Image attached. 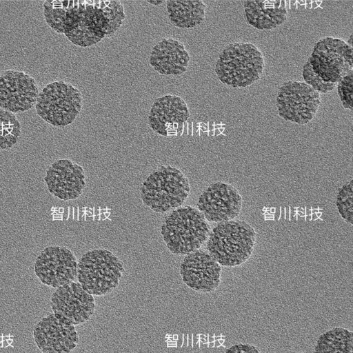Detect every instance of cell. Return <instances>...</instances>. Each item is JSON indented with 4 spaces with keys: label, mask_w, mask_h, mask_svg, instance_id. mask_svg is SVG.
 I'll return each mask as SVG.
<instances>
[{
    "label": "cell",
    "mask_w": 353,
    "mask_h": 353,
    "mask_svg": "<svg viewBox=\"0 0 353 353\" xmlns=\"http://www.w3.org/2000/svg\"><path fill=\"white\" fill-rule=\"evenodd\" d=\"M125 18L119 1H61L58 33L86 48L114 35Z\"/></svg>",
    "instance_id": "obj_1"
},
{
    "label": "cell",
    "mask_w": 353,
    "mask_h": 353,
    "mask_svg": "<svg viewBox=\"0 0 353 353\" xmlns=\"http://www.w3.org/2000/svg\"><path fill=\"white\" fill-rule=\"evenodd\" d=\"M265 68L262 52L250 42L225 46L215 63L219 80L233 88H244L259 80Z\"/></svg>",
    "instance_id": "obj_2"
},
{
    "label": "cell",
    "mask_w": 353,
    "mask_h": 353,
    "mask_svg": "<svg viewBox=\"0 0 353 353\" xmlns=\"http://www.w3.org/2000/svg\"><path fill=\"white\" fill-rule=\"evenodd\" d=\"M256 232L248 223L230 220L218 223L209 234L208 252L221 265L236 267L251 256Z\"/></svg>",
    "instance_id": "obj_3"
},
{
    "label": "cell",
    "mask_w": 353,
    "mask_h": 353,
    "mask_svg": "<svg viewBox=\"0 0 353 353\" xmlns=\"http://www.w3.org/2000/svg\"><path fill=\"white\" fill-rule=\"evenodd\" d=\"M161 233L172 253L187 255L200 249L208 240L210 226L197 208L186 205L176 208L165 217Z\"/></svg>",
    "instance_id": "obj_4"
},
{
    "label": "cell",
    "mask_w": 353,
    "mask_h": 353,
    "mask_svg": "<svg viewBox=\"0 0 353 353\" xmlns=\"http://www.w3.org/2000/svg\"><path fill=\"white\" fill-rule=\"evenodd\" d=\"M140 190L141 199L146 206L164 213L184 203L190 186L188 179L179 168L161 165L146 178Z\"/></svg>",
    "instance_id": "obj_5"
},
{
    "label": "cell",
    "mask_w": 353,
    "mask_h": 353,
    "mask_svg": "<svg viewBox=\"0 0 353 353\" xmlns=\"http://www.w3.org/2000/svg\"><path fill=\"white\" fill-rule=\"evenodd\" d=\"M83 105L81 92L72 83L59 80L42 88L34 107L37 114L47 123L64 128L75 121Z\"/></svg>",
    "instance_id": "obj_6"
},
{
    "label": "cell",
    "mask_w": 353,
    "mask_h": 353,
    "mask_svg": "<svg viewBox=\"0 0 353 353\" xmlns=\"http://www.w3.org/2000/svg\"><path fill=\"white\" fill-rule=\"evenodd\" d=\"M122 261L105 249L88 251L78 262L77 279L82 288L94 296L111 292L124 272Z\"/></svg>",
    "instance_id": "obj_7"
},
{
    "label": "cell",
    "mask_w": 353,
    "mask_h": 353,
    "mask_svg": "<svg viewBox=\"0 0 353 353\" xmlns=\"http://www.w3.org/2000/svg\"><path fill=\"white\" fill-rule=\"evenodd\" d=\"M312 70L327 83H337L353 71V48L340 38L319 40L307 59Z\"/></svg>",
    "instance_id": "obj_8"
},
{
    "label": "cell",
    "mask_w": 353,
    "mask_h": 353,
    "mask_svg": "<svg viewBox=\"0 0 353 353\" xmlns=\"http://www.w3.org/2000/svg\"><path fill=\"white\" fill-rule=\"evenodd\" d=\"M321 104L320 93L307 83L289 80L279 88L276 105L280 117L286 121L304 125L311 121Z\"/></svg>",
    "instance_id": "obj_9"
},
{
    "label": "cell",
    "mask_w": 353,
    "mask_h": 353,
    "mask_svg": "<svg viewBox=\"0 0 353 353\" xmlns=\"http://www.w3.org/2000/svg\"><path fill=\"white\" fill-rule=\"evenodd\" d=\"M78 261L68 248L50 245L43 249L34 263V272L44 285L58 288L77 277Z\"/></svg>",
    "instance_id": "obj_10"
},
{
    "label": "cell",
    "mask_w": 353,
    "mask_h": 353,
    "mask_svg": "<svg viewBox=\"0 0 353 353\" xmlns=\"http://www.w3.org/2000/svg\"><path fill=\"white\" fill-rule=\"evenodd\" d=\"M50 307L55 316L74 326L90 320L95 303L93 295L73 281L57 288L52 294Z\"/></svg>",
    "instance_id": "obj_11"
},
{
    "label": "cell",
    "mask_w": 353,
    "mask_h": 353,
    "mask_svg": "<svg viewBox=\"0 0 353 353\" xmlns=\"http://www.w3.org/2000/svg\"><path fill=\"white\" fill-rule=\"evenodd\" d=\"M37 81L30 74L8 69L0 74V108L13 114L30 110L39 95Z\"/></svg>",
    "instance_id": "obj_12"
},
{
    "label": "cell",
    "mask_w": 353,
    "mask_h": 353,
    "mask_svg": "<svg viewBox=\"0 0 353 353\" xmlns=\"http://www.w3.org/2000/svg\"><path fill=\"white\" fill-rule=\"evenodd\" d=\"M243 198L230 183H213L200 195L197 209L206 221L221 223L234 219L242 209Z\"/></svg>",
    "instance_id": "obj_13"
},
{
    "label": "cell",
    "mask_w": 353,
    "mask_h": 353,
    "mask_svg": "<svg viewBox=\"0 0 353 353\" xmlns=\"http://www.w3.org/2000/svg\"><path fill=\"white\" fill-rule=\"evenodd\" d=\"M190 112L185 100L177 94H167L158 97L151 105L148 121L157 134L165 137L181 136Z\"/></svg>",
    "instance_id": "obj_14"
},
{
    "label": "cell",
    "mask_w": 353,
    "mask_h": 353,
    "mask_svg": "<svg viewBox=\"0 0 353 353\" xmlns=\"http://www.w3.org/2000/svg\"><path fill=\"white\" fill-rule=\"evenodd\" d=\"M183 283L194 291L210 293L221 283V266L206 251L199 249L183 258L180 265Z\"/></svg>",
    "instance_id": "obj_15"
},
{
    "label": "cell",
    "mask_w": 353,
    "mask_h": 353,
    "mask_svg": "<svg viewBox=\"0 0 353 353\" xmlns=\"http://www.w3.org/2000/svg\"><path fill=\"white\" fill-rule=\"evenodd\" d=\"M48 192L62 201L79 197L85 187V174L82 166L68 159L53 162L43 178Z\"/></svg>",
    "instance_id": "obj_16"
},
{
    "label": "cell",
    "mask_w": 353,
    "mask_h": 353,
    "mask_svg": "<svg viewBox=\"0 0 353 353\" xmlns=\"http://www.w3.org/2000/svg\"><path fill=\"white\" fill-rule=\"evenodd\" d=\"M33 337L42 353H70L79 343L74 325L50 314L35 325Z\"/></svg>",
    "instance_id": "obj_17"
},
{
    "label": "cell",
    "mask_w": 353,
    "mask_h": 353,
    "mask_svg": "<svg viewBox=\"0 0 353 353\" xmlns=\"http://www.w3.org/2000/svg\"><path fill=\"white\" fill-rule=\"evenodd\" d=\"M190 55L185 45L173 37H164L151 49L149 63L159 74L178 77L185 73Z\"/></svg>",
    "instance_id": "obj_18"
},
{
    "label": "cell",
    "mask_w": 353,
    "mask_h": 353,
    "mask_svg": "<svg viewBox=\"0 0 353 353\" xmlns=\"http://www.w3.org/2000/svg\"><path fill=\"white\" fill-rule=\"evenodd\" d=\"M274 1H245L243 2L246 22L260 30L277 28L287 20L285 1L275 8Z\"/></svg>",
    "instance_id": "obj_19"
},
{
    "label": "cell",
    "mask_w": 353,
    "mask_h": 353,
    "mask_svg": "<svg viewBox=\"0 0 353 353\" xmlns=\"http://www.w3.org/2000/svg\"><path fill=\"white\" fill-rule=\"evenodd\" d=\"M207 5L203 1L168 0V18L171 24L182 29H191L205 20Z\"/></svg>",
    "instance_id": "obj_20"
},
{
    "label": "cell",
    "mask_w": 353,
    "mask_h": 353,
    "mask_svg": "<svg viewBox=\"0 0 353 353\" xmlns=\"http://www.w3.org/2000/svg\"><path fill=\"white\" fill-rule=\"evenodd\" d=\"M314 353H353V334L345 328L334 327L318 339Z\"/></svg>",
    "instance_id": "obj_21"
},
{
    "label": "cell",
    "mask_w": 353,
    "mask_h": 353,
    "mask_svg": "<svg viewBox=\"0 0 353 353\" xmlns=\"http://www.w3.org/2000/svg\"><path fill=\"white\" fill-rule=\"evenodd\" d=\"M21 132V125L15 114L0 108V150L13 148Z\"/></svg>",
    "instance_id": "obj_22"
},
{
    "label": "cell",
    "mask_w": 353,
    "mask_h": 353,
    "mask_svg": "<svg viewBox=\"0 0 353 353\" xmlns=\"http://www.w3.org/2000/svg\"><path fill=\"white\" fill-rule=\"evenodd\" d=\"M336 205L337 210L347 223L352 225L353 221V181L342 185L336 192Z\"/></svg>",
    "instance_id": "obj_23"
},
{
    "label": "cell",
    "mask_w": 353,
    "mask_h": 353,
    "mask_svg": "<svg viewBox=\"0 0 353 353\" xmlns=\"http://www.w3.org/2000/svg\"><path fill=\"white\" fill-rule=\"evenodd\" d=\"M302 76L304 82L319 93L326 94L332 91L336 84L324 81L312 70L309 62L307 61L303 68Z\"/></svg>",
    "instance_id": "obj_24"
},
{
    "label": "cell",
    "mask_w": 353,
    "mask_h": 353,
    "mask_svg": "<svg viewBox=\"0 0 353 353\" xmlns=\"http://www.w3.org/2000/svg\"><path fill=\"white\" fill-rule=\"evenodd\" d=\"M337 93L345 109H353V71L345 74L336 84Z\"/></svg>",
    "instance_id": "obj_25"
},
{
    "label": "cell",
    "mask_w": 353,
    "mask_h": 353,
    "mask_svg": "<svg viewBox=\"0 0 353 353\" xmlns=\"http://www.w3.org/2000/svg\"><path fill=\"white\" fill-rule=\"evenodd\" d=\"M225 353H261L256 346L248 343H238L228 348Z\"/></svg>",
    "instance_id": "obj_26"
},
{
    "label": "cell",
    "mask_w": 353,
    "mask_h": 353,
    "mask_svg": "<svg viewBox=\"0 0 353 353\" xmlns=\"http://www.w3.org/2000/svg\"><path fill=\"white\" fill-rule=\"evenodd\" d=\"M199 130H201L203 132H208V123H205L203 122H199Z\"/></svg>",
    "instance_id": "obj_27"
},
{
    "label": "cell",
    "mask_w": 353,
    "mask_h": 353,
    "mask_svg": "<svg viewBox=\"0 0 353 353\" xmlns=\"http://www.w3.org/2000/svg\"><path fill=\"white\" fill-rule=\"evenodd\" d=\"M187 134L190 136L193 135V122H188Z\"/></svg>",
    "instance_id": "obj_28"
},
{
    "label": "cell",
    "mask_w": 353,
    "mask_h": 353,
    "mask_svg": "<svg viewBox=\"0 0 353 353\" xmlns=\"http://www.w3.org/2000/svg\"><path fill=\"white\" fill-rule=\"evenodd\" d=\"M146 2L148 3L151 4V5L157 6L161 5L163 3V1H160V0H148V1H146Z\"/></svg>",
    "instance_id": "obj_29"
},
{
    "label": "cell",
    "mask_w": 353,
    "mask_h": 353,
    "mask_svg": "<svg viewBox=\"0 0 353 353\" xmlns=\"http://www.w3.org/2000/svg\"><path fill=\"white\" fill-rule=\"evenodd\" d=\"M290 10H292L293 11L297 10L296 1H290Z\"/></svg>",
    "instance_id": "obj_30"
},
{
    "label": "cell",
    "mask_w": 353,
    "mask_h": 353,
    "mask_svg": "<svg viewBox=\"0 0 353 353\" xmlns=\"http://www.w3.org/2000/svg\"><path fill=\"white\" fill-rule=\"evenodd\" d=\"M208 131H210V130H214V122L212 121H210L208 123Z\"/></svg>",
    "instance_id": "obj_31"
},
{
    "label": "cell",
    "mask_w": 353,
    "mask_h": 353,
    "mask_svg": "<svg viewBox=\"0 0 353 353\" xmlns=\"http://www.w3.org/2000/svg\"><path fill=\"white\" fill-rule=\"evenodd\" d=\"M297 10L303 11L305 9V5H298L296 3Z\"/></svg>",
    "instance_id": "obj_32"
},
{
    "label": "cell",
    "mask_w": 353,
    "mask_h": 353,
    "mask_svg": "<svg viewBox=\"0 0 353 353\" xmlns=\"http://www.w3.org/2000/svg\"><path fill=\"white\" fill-rule=\"evenodd\" d=\"M352 34L350 35L349 39L347 40V43L349 46L352 47Z\"/></svg>",
    "instance_id": "obj_33"
},
{
    "label": "cell",
    "mask_w": 353,
    "mask_h": 353,
    "mask_svg": "<svg viewBox=\"0 0 353 353\" xmlns=\"http://www.w3.org/2000/svg\"><path fill=\"white\" fill-rule=\"evenodd\" d=\"M311 6H312V8H311V9H316V8H319V7L316 5V3L315 1H312V3H311Z\"/></svg>",
    "instance_id": "obj_34"
},
{
    "label": "cell",
    "mask_w": 353,
    "mask_h": 353,
    "mask_svg": "<svg viewBox=\"0 0 353 353\" xmlns=\"http://www.w3.org/2000/svg\"><path fill=\"white\" fill-rule=\"evenodd\" d=\"M296 3L298 5H305V0H297Z\"/></svg>",
    "instance_id": "obj_35"
},
{
    "label": "cell",
    "mask_w": 353,
    "mask_h": 353,
    "mask_svg": "<svg viewBox=\"0 0 353 353\" xmlns=\"http://www.w3.org/2000/svg\"><path fill=\"white\" fill-rule=\"evenodd\" d=\"M219 134H221V132H219V129H214V136L217 137Z\"/></svg>",
    "instance_id": "obj_36"
},
{
    "label": "cell",
    "mask_w": 353,
    "mask_h": 353,
    "mask_svg": "<svg viewBox=\"0 0 353 353\" xmlns=\"http://www.w3.org/2000/svg\"><path fill=\"white\" fill-rule=\"evenodd\" d=\"M285 8L287 11L290 10V1L287 0L285 1Z\"/></svg>",
    "instance_id": "obj_37"
},
{
    "label": "cell",
    "mask_w": 353,
    "mask_h": 353,
    "mask_svg": "<svg viewBox=\"0 0 353 353\" xmlns=\"http://www.w3.org/2000/svg\"><path fill=\"white\" fill-rule=\"evenodd\" d=\"M214 346L215 347H219V346H221V345L219 343V341H215L214 342Z\"/></svg>",
    "instance_id": "obj_38"
},
{
    "label": "cell",
    "mask_w": 353,
    "mask_h": 353,
    "mask_svg": "<svg viewBox=\"0 0 353 353\" xmlns=\"http://www.w3.org/2000/svg\"><path fill=\"white\" fill-rule=\"evenodd\" d=\"M221 124H222L221 123H219V124L214 123V129H219V128H221Z\"/></svg>",
    "instance_id": "obj_39"
},
{
    "label": "cell",
    "mask_w": 353,
    "mask_h": 353,
    "mask_svg": "<svg viewBox=\"0 0 353 353\" xmlns=\"http://www.w3.org/2000/svg\"><path fill=\"white\" fill-rule=\"evenodd\" d=\"M311 8H312L311 3H305V9L309 10Z\"/></svg>",
    "instance_id": "obj_40"
},
{
    "label": "cell",
    "mask_w": 353,
    "mask_h": 353,
    "mask_svg": "<svg viewBox=\"0 0 353 353\" xmlns=\"http://www.w3.org/2000/svg\"><path fill=\"white\" fill-rule=\"evenodd\" d=\"M315 2H316V5H317L319 7H320V6L321 5V3H322V2H323V1H315Z\"/></svg>",
    "instance_id": "obj_41"
},
{
    "label": "cell",
    "mask_w": 353,
    "mask_h": 353,
    "mask_svg": "<svg viewBox=\"0 0 353 353\" xmlns=\"http://www.w3.org/2000/svg\"><path fill=\"white\" fill-rule=\"evenodd\" d=\"M221 336H215V337L214 338V339L215 341H219V340H220V339H221Z\"/></svg>",
    "instance_id": "obj_42"
},
{
    "label": "cell",
    "mask_w": 353,
    "mask_h": 353,
    "mask_svg": "<svg viewBox=\"0 0 353 353\" xmlns=\"http://www.w3.org/2000/svg\"><path fill=\"white\" fill-rule=\"evenodd\" d=\"M224 341H225V340H223V339H220V340H219V343H220L221 345H223V344Z\"/></svg>",
    "instance_id": "obj_43"
},
{
    "label": "cell",
    "mask_w": 353,
    "mask_h": 353,
    "mask_svg": "<svg viewBox=\"0 0 353 353\" xmlns=\"http://www.w3.org/2000/svg\"><path fill=\"white\" fill-rule=\"evenodd\" d=\"M312 1V0H305V3H311Z\"/></svg>",
    "instance_id": "obj_44"
},
{
    "label": "cell",
    "mask_w": 353,
    "mask_h": 353,
    "mask_svg": "<svg viewBox=\"0 0 353 353\" xmlns=\"http://www.w3.org/2000/svg\"><path fill=\"white\" fill-rule=\"evenodd\" d=\"M225 127H226V125H225V124H221V128H225Z\"/></svg>",
    "instance_id": "obj_45"
},
{
    "label": "cell",
    "mask_w": 353,
    "mask_h": 353,
    "mask_svg": "<svg viewBox=\"0 0 353 353\" xmlns=\"http://www.w3.org/2000/svg\"><path fill=\"white\" fill-rule=\"evenodd\" d=\"M299 353H303V352H299Z\"/></svg>",
    "instance_id": "obj_46"
}]
</instances>
